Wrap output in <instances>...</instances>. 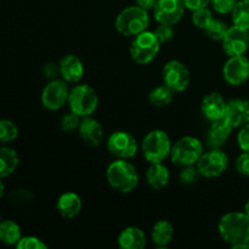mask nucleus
<instances>
[{
    "instance_id": "6",
    "label": "nucleus",
    "mask_w": 249,
    "mask_h": 249,
    "mask_svg": "<svg viewBox=\"0 0 249 249\" xmlns=\"http://www.w3.org/2000/svg\"><path fill=\"white\" fill-rule=\"evenodd\" d=\"M203 155V145L194 136H184L179 139L170 151V158L174 164L180 167L196 165L201 156Z\"/></svg>"
},
{
    "instance_id": "42",
    "label": "nucleus",
    "mask_w": 249,
    "mask_h": 249,
    "mask_svg": "<svg viewBox=\"0 0 249 249\" xmlns=\"http://www.w3.org/2000/svg\"><path fill=\"white\" fill-rule=\"evenodd\" d=\"M4 191H5V185L4 182L1 181V179H0V198L4 196Z\"/></svg>"
},
{
    "instance_id": "14",
    "label": "nucleus",
    "mask_w": 249,
    "mask_h": 249,
    "mask_svg": "<svg viewBox=\"0 0 249 249\" xmlns=\"http://www.w3.org/2000/svg\"><path fill=\"white\" fill-rule=\"evenodd\" d=\"M185 9L181 0H158L153 7V15L158 23L174 26L182 18Z\"/></svg>"
},
{
    "instance_id": "25",
    "label": "nucleus",
    "mask_w": 249,
    "mask_h": 249,
    "mask_svg": "<svg viewBox=\"0 0 249 249\" xmlns=\"http://www.w3.org/2000/svg\"><path fill=\"white\" fill-rule=\"evenodd\" d=\"M22 238L21 228L14 220H4L0 223V242L7 246H16Z\"/></svg>"
},
{
    "instance_id": "21",
    "label": "nucleus",
    "mask_w": 249,
    "mask_h": 249,
    "mask_svg": "<svg viewBox=\"0 0 249 249\" xmlns=\"http://www.w3.org/2000/svg\"><path fill=\"white\" fill-rule=\"evenodd\" d=\"M146 243L145 232L136 226H128L118 236V246L122 249H143Z\"/></svg>"
},
{
    "instance_id": "40",
    "label": "nucleus",
    "mask_w": 249,
    "mask_h": 249,
    "mask_svg": "<svg viewBox=\"0 0 249 249\" xmlns=\"http://www.w3.org/2000/svg\"><path fill=\"white\" fill-rule=\"evenodd\" d=\"M32 198V195L27 190H15L11 194V199L17 203H24Z\"/></svg>"
},
{
    "instance_id": "7",
    "label": "nucleus",
    "mask_w": 249,
    "mask_h": 249,
    "mask_svg": "<svg viewBox=\"0 0 249 249\" xmlns=\"http://www.w3.org/2000/svg\"><path fill=\"white\" fill-rule=\"evenodd\" d=\"M160 43L153 32L145 31L134 36L130 45V56L134 62L147 65L152 62L160 53Z\"/></svg>"
},
{
    "instance_id": "44",
    "label": "nucleus",
    "mask_w": 249,
    "mask_h": 249,
    "mask_svg": "<svg viewBox=\"0 0 249 249\" xmlns=\"http://www.w3.org/2000/svg\"><path fill=\"white\" fill-rule=\"evenodd\" d=\"M0 223H1V221H0Z\"/></svg>"
},
{
    "instance_id": "39",
    "label": "nucleus",
    "mask_w": 249,
    "mask_h": 249,
    "mask_svg": "<svg viewBox=\"0 0 249 249\" xmlns=\"http://www.w3.org/2000/svg\"><path fill=\"white\" fill-rule=\"evenodd\" d=\"M184 6L190 11H195V10L202 9V7H208L212 0H181Z\"/></svg>"
},
{
    "instance_id": "10",
    "label": "nucleus",
    "mask_w": 249,
    "mask_h": 249,
    "mask_svg": "<svg viewBox=\"0 0 249 249\" xmlns=\"http://www.w3.org/2000/svg\"><path fill=\"white\" fill-rule=\"evenodd\" d=\"M191 80L190 71L181 61L172 60L163 68V82L174 92H181L187 89Z\"/></svg>"
},
{
    "instance_id": "24",
    "label": "nucleus",
    "mask_w": 249,
    "mask_h": 249,
    "mask_svg": "<svg viewBox=\"0 0 249 249\" xmlns=\"http://www.w3.org/2000/svg\"><path fill=\"white\" fill-rule=\"evenodd\" d=\"M19 163L18 155L14 148L0 147V179L14 174Z\"/></svg>"
},
{
    "instance_id": "23",
    "label": "nucleus",
    "mask_w": 249,
    "mask_h": 249,
    "mask_svg": "<svg viewBox=\"0 0 249 249\" xmlns=\"http://www.w3.org/2000/svg\"><path fill=\"white\" fill-rule=\"evenodd\" d=\"M174 237V228L168 220H160L151 231V240L157 247H167Z\"/></svg>"
},
{
    "instance_id": "33",
    "label": "nucleus",
    "mask_w": 249,
    "mask_h": 249,
    "mask_svg": "<svg viewBox=\"0 0 249 249\" xmlns=\"http://www.w3.org/2000/svg\"><path fill=\"white\" fill-rule=\"evenodd\" d=\"M16 247L18 249H46L48 246L36 236H26L18 241Z\"/></svg>"
},
{
    "instance_id": "26",
    "label": "nucleus",
    "mask_w": 249,
    "mask_h": 249,
    "mask_svg": "<svg viewBox=\"0 0 249 249\" xmlns=\"http://www.w3.org/2000/svg\"><path fill=\"white\" fill-rule=\"evenodd\" d=\"M173 99H174V91L165 84L155 88L148 94V101H150V104L152 106L158 107V108L168 106L173 101Z\"/></svg>"
},
{
    "instance_id": "37",
    "label": "nucleus",
    "mask_w": 249,
    "mask_h": 249,
    "mask_svg": "<svg viewBox=\"0 0 249 249\" xmlns=\"http://www.w3.org/2000/svg\"><path fill=\"white\" fill-rule=\"evenodd\" d=\"M236 169L241 175L249 177V152H242L236 160Z\"/></svg>"
},
{
    "instance_id": "32",
    "label": "nucleus",
    "mask_w": 249,
    "mask_h": 249,
    "mask_svg": "<svg viewBox=\"0 0 249 249\" xmlns=\"http://www.w3.org/2000/svg\"><path fill=\"white\" fill-rule=\"evenodd\" d=\"M82 117H79L78 114L73 113L72 111H70L68 113L63 114L62 118H61V129L66 133H72L75 129L79 128L80 121H82Z\"/></svg>"
},
{
    "instance_id": "17",
    "label": "nucleus",
    "mask_w": 249,
    "mask_h": 249,
    "mask_svg": "<svg viewBox=\"0 0 249 249\" xmlns=\"http://www.w3.org/2000/svg\"><path fill=\"white\" fill-rule=\"evenodd\" d=\"M60 74L67 83H79L84 75V65L75 55H66L61 58Z\"/></svg>"
},
{
    "instance_id": "18",
    "label": "nucleus",
    "mask_w": 249,
    "mask_h": 249,
    "mask_svg": "<svg viewBox=\"0 0 249 249\" xmlns=\"http://www.w3.org/2000/svg\"><path fill=\"white\" fill-rule=\"evenodd\" d=\"M225 116L232 124L233 128H241L249 123V101L236 99L226 104Z\"/></svg>"
},
{
    "instance_id": "43",
    "label": "nucleus",
    "mask_w": 249,
    "mask_h": 249,
    "mask_svg": "<svg viewBox=\"0 0 249 249\" xmlns=\"http://www.w3.org/2000/svg\"><path fill=\"white\" fill-rule=\"evenodd\" d=\"M245 213L249 216V199H248L247 203H246V206H245Z\"/></svg>"
},
{
    "instance_id": "16",
    "label": "nucleus",
    "mask_w": 249,
    "mask_h": 249,
    "mask_svg": "<svg viewBox=\"0 0 249 249\" xmlns=\"http://www.w3.org/2000/svg\"><path fill=\"white\" fill-rule=\"evenodd\" d=\"M78 130L82 140L90 147H97L104 141V130L101 124L91 116L83 117Z\"/></svg>"
},
{
    "instance_id": "5",
    "label": "nucleus",
    "mask_w": 249,
    "mask_h": 249,
    "mask_svg": "<svg viewBox=\"0 0 249 249\" xmlns=\"http://www.w3.org/2000/svg\"><path fill=\"white\" fill-rule=\"evenodd\" d=\"M70 111L79 117L92 116L99 105L96 91L88 84H78L70 90L68 96Z\"/></svg>"
},
{
    "instance_id": "36",
    "label": "nucleus",
    "mask_w": 249,
    "mask_h": 249,
    "mask_svg": "<svg viewBox=\"0 0 249 249\" xmlns=\"http://www.w3.org/2000/svg\"><path fill=\"white\" fill-rule=\"evenodd\" d=\"M237 143L243 152H249V123L241 126L237 134Z\"/></svg>"
},
{
    "instance_id": "19",
    "label": "nucleus",
    "mask_w": 249,
    "mask_h": 249,
    "mask_svg": "<svg viewBox=\"0 0 249 249\" xmlns=\"http://www.w3.org/2000/svg\"><path fill=\"white\" fill-rule=\"evenodd\" d=\"M226 104L228 102L224 100V97L219 92H209L202 100V113L211 122L215 121V119L220 118L225 114Z\"/></svg>"
},
{
    "instance_id": "28",
    "label": "nucleus",
    "mask_w": 249,
    "mask_h": 249,
    "mask_svg": "<svg viewBox=\"0 0 249 249\" xmlns=\"http://www.w3.org/2000/svg\"><path fill=\"white\" fill-rule=\"evenodd\" d=\"M18 128L10 119H0V143H7L16 140Z\"/></svg>"
},
{
    "instance_id": "35",
    "label": "nucleus",
    "mask_w": 249,
    "mask_h": 249,
    "mask_svg": "<svg viewBox=\"0 0 249 249\" xmlns=\"http://www.w3.org/2000/svg\"><path fill=\"white\" fill-rule=\"evenodd\" d=\"M155 36H157V39L160 40V43H167L170 39L174 36V29H173V26H169V24H162L158 23V27L155 29Z\"/></svg>"
},
{
    "instance_id": "12",
    "label": "nucleus",
    "mask_w": 249,
    "mask_h": 249,
    "mask_svg": "<svg viewBox=\"0 0 249 249\" xmlns=\"http://www.w3.org/2000/svg\"><path fill=\"white\" fill-rule=\"evenodd\" d=\"M224 79L232 87H240L249 79V60L245 55L230 56L223 68Z\"/></svg>"
},
{
    "instance_id": "27",
    "label": "nucleus",
    "mask_w": 249,
    "mask_h": 249,
    "mask_svg": "<svg viewBox=\"0 0 249 249\" xmlns=\"http://www.w3.org/2000/svg\"><path fill=\"white\" fill-rule=\"evenodd\" d=\"M231 15L233 26L249 31V0H238Z\"/></svg>"
},
{
    "instance_id": "13",
    "label": "nucleus",
    "mask_w": 249,
    "mask_h": 249,
    "mask_svg": "<svg viewBox=\"0 0 249 249\" xmlns=\"http://www.w3.org/2000/svg\"><path fill=\"white\" fill-rule=\"evenodd\" d=\"M221 43H223L224 53L229 57L245 55L249 48V31L237 26L229 27Z\"/></svg>"
},
{
    "instance_id": "4",
    "label": "nucleus",
    "mask_w": 249,
    "mask_h": 249,
    "mask_svg": "<svg viewBox=\"0 0 249 249\" xmlns=\"http://www.w3.org/2000/svg\"><path fill=\"white\" fill-rule=\"evenodd\" d=\"M172 146V141L168 134L164 130L156 129L143 138L141 150L145 160L151 164L163 162L168 156H170Z\"/></svg>"
},
{
    "instance_id": "3",
    "label": "nucleus",
    "mask_w": 249,
    "mask_h": 249,
    "mask_svg": "<svg viewBox=\"0 0 249 249\" xmlns=\"http://www.w3.org/2000/svg\"><path fill=\"white\" fill-rule=\"evenodd\" d=\"M148 24H150L148 11L139 5L122 10L114 22V26H116L118 33L124 36H138V34L147 31Z\"/></svg>"
},
{
    "instance_id": "11",
    "label": "nucleus",
    "mask_w": 249,
    "mask_h": 249,
    "mask_svg": "<svg viewBox=\"0 0 249 249\" xmlns=\"http://www.w3.org/2000/svg\"><path fill=\"white\" fill-rule=\"evenodd\" d=\"M112 156L121 160H130L138 153V141L128 131H114L107 140Z\"/></svg>"
},
{
    "instance_id": "8",
    "label": "nucleus",
    "mask_w": 249,
    "mask_h": 249,
    "mask_svg": "<svg viewBox=\"0 0 249 249\" xmlns=\"http://www.w3.org/2000/svg\"><path fill=\"white\" fill-rule=\"evenodd\" d=\"M196 165L202 177L213 179L226 172L229 167V157L220 148H211V151L201 156Z\"/></svg>"
},
{
    "instance_id": "29",
    "label": "nucleus",
    "mask_w": 249,
    "mask_h": 249,
    "mask_svg": "<svg viewBox=\"0 0 249 249\" xmlns=\"http://www.w3.org/2000/svg\"><path fill=\"white\" fill-rule=\"evenodd\" d=\"M229 27L226 26L225 22L220 21L218 18H213L211 22L208 23V26L204 28V32L208 36V38H211L212 40H223L224 36L228 32Z\"/></svg>"
},
{
    "instance_id": "1",
    "label": "nucleus",
    "mask_w": 249,
    "mask_h": 249,
    "mask_svg": "<svg viewBox=\"0 0 249 249\" xmlns=\"http://www.w3.org/2000/svg\"><path fill=\"white\" fill-rule=\"evenodd\" d=\"M220 237L232 247L249 243V216L245 212H230L221 216L218 224Z\"/></svg>"
},
{
    "instance_id": "20",
    "label": "nucleus",
    "mask_w": 249,
    "mask_h": 249,
    "mask_svg": "<svg viewBox=\"0 0 249 249\" xmlns=\"http://www.w3.org/2000/svg\"><path fill=\"white\" fill-rule=\"evenodd\" d=\"M56 208L65 219H73L82 212V199L74 192H65L58 197Z\"/></svg>"
},
{
    "instance_id": "30",
    "label": "nucleus",
    "mask_w": 249,
    "mask_h": 249,
    "mask_svg": "<svg viewBox=\"0 0 249 249\" xmlns=\"http://www.w3.org/2000/svg\"><path fill=\"white\" fill-rule=\"evenodd\" d=\"M182 168H184V169H182L179 174V180L182 185L191 186V185L196 184L199 180V178L202 177L197 165H187V167Z\"/></svg>"
},
{
    "instance_id": "31",
    "label": "nucleus",
    "mask_w": 249,
    "mask_h": 249,
    "mask_svg": "<svg viewBox=\"0 0 249 249\" xmlns=\"http://www.w3.org/2000/svg\"><path fill=\"white\" fill-rule=\"evenodd\" d=\"M213 18V14H212V11L208 7H202V9L192 11V22H194V24L197 28L203 29V31Z\"/></svg>"
},
{
    "instance_id": "34",
    "label": "nucleus",
    "mask_w": 249,
    "mask_h": 249,
    "mask_svg": "<svg viewBox=\"0 0 249 249\" xmlns=\"http://www.w3.org/2000/svg\"><path fill=\"white\" fill-rule=\"evenodd\" d=\"M237 1L238 0H212L211 4L213 6L214 11L221 15H228L232 12Z\"/></svg>"
},
{
    "instance_id": "9",
    "label": "nucleus",
    "mask_w": 249,
    "mask_h": 249,
    "mask_svg": "<svg viewBox=\"0 0 249 249\" xmlns=\"http://www.w3.org/2000/svg\"><path fill=\"white\" fill-rule=\"evenodd\" d=\"M70 89L63 79L50 80L41 92V104L49 111H58L68 102Z\"/></svg>"
},
{
    "instance_id": "38",
    "label": "nucleus",
    "mask_w": 249,
    "mask_h": 249,
    "mask_svg": "<svg viewBox=\"0 0 249 249\" xmlns=\"http://www.w3.org/2000/svg\"><path fill=\"white\" fill-rule=\"evenodd\" d=\"M43 74H44V77L49 80L57 79L58 75H61L60 74V66L56 65V63H53V62L46 63L43 68Z\"/></svg>"
},
{
    "instance_id": "41",
    "label": "nucleus",
    "mask_w": 249,
    "mask_h": 249,
    "mask_svg": "<svg viewBox=\"0 0 249 249\" xmlns=\"http://www.w3.org/2000/svg\"><path fill=\"white\" fill-rule=\"evenodd\" d=\"M157 1L158 0H136V5H139L140 7L148 11V10H153Z\"/></svg>"
},
{
    "instance_id": "2",
    "label": "nucleus",
    "mask_w": 249,
    "mask_h": 249,
    "mask_svg": "<svg viewBox=\"0 0 249 249\" xmlns=\"http://www.w3.org/2000/svg\"><path fill=\"white\" fill-rule=\"evenodd\" d=\"M106 179L111 187L122 194L134 191L139 184V173L128 160L117 158L107 167Z\"/></svg>"
},
{
    "instance_id": "15",
    "label": "nucleus",
    "mask_w": 249,
    "mask_h": 249,
    "mask_svg": "<svg viewBox=\"0 0 249 249\" xmlns=\"http://www.w3.org/2000/svg\"><path fill=\"white\" fill-rule=\"evenodd\" d=\"M233 126L224 114L220 118L212 121L211 128L207 134V143L211 148H221L228 141Z\"/></svg>"
},
{
    "instance_id": "22",
    "label": "nucleus",
    "mask_w": 249,
    "mask_h": 249,
    "mask_svg": "<svg viewBox=\"0 0 249 249\" xmlns=\"http://www.w3.org/2000/svg\"><path fill=\"white\" fill-rule=\"evenodd\" d=\"M170 180V173L162 162L151 163L150 168L146 172V181L153 190H162L168 185Z\"/></svg>"
}]
</instances>
